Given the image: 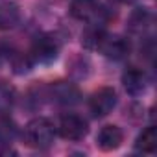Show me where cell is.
<instances>
[{"label":"cell","mask_w":157,"mask_h":157,"mask_svg":"<svg viewBox=\"0 0 157 157\" xmlns=\"http://www.w3.org/2000/svg\"><path fill=\"white\" fill-rule=\"evenodd\" d=\"M57 131L67 140H82L87 135L89 128H87V120L83 117L76 115V113H67L61 117Z\"/></svg>","instance_id":"4"},{"label":"cell","mask_w":157,"mask_h":157,"mask_svg":"<svg viewBox=\"0 0 157 157\" xmlns=\"http://www.w3.org/2000/svg\"><path fill=\"white\" fill-rule=\"evenodd\" d=\"M22 139L26 142V146L35 148V150H46L54 144L56 139V128L48 118L37 117L33 120H30L22 131Z\"/></svg>","instance_id":"1"},{"label":"cell","mask_w":157,"mask_h":157,"mask_svg":"<svg viewBox=\"0 0 157 157\" xmlns=\"http://www.w3.org/2000/svg\"><path fill=\"white\" fill-rule=\"evenodd\" d=\"M157 148V129L155 126H148L135 139V150L140 153H153Z\"/></svg>","instance_id":"12"},{"label":"cell","mask_w":157,"mask_h":157,"mask_svg":"<svg viewBox=\"0 0 157 157\" xmlns=\"http://www.w3.org/2000/svg\"><path fill=\"white\" fill-rule=\"evenodd\" d=\"M17 135H19L17 124L8 115L0 117V150H2V148H10L15 142Z\"/></svg>","instance_id":"13"},{"label":"cell","mask_w":157,"mask_h":157,"mask_svg":"<svg viewBox=\"0 0 157 157\" xmlns=\"http://www.w3.org/2000/svg\"><path fill=\"white\" fill-rule=\"evenodd\" d=\"M126 2H133V0H126Z\"/></svg>","instance_id":"15"},{"label":"cell","mask_w":157,"mask_h":157,"mask_svg":"<svg viewBox=\"0 0 157 157\" xmlns=\"http://www.w3.org/2000/svg\"><path fill=\"white\" fill-rule=\"evenodd\" d=\"M122 83H124V87L129 94L137 96L146 87V74H144V70H140L137 67H129L122 74Z\"/></svg>","instance_id":"10"},{"label":"cell","mask_w":157,"mask_h":157,"mask_svg":"<svg viewBox=\"0 0 157 157\" xmlns=\"http://www.w3.org/2000/svg\"><path fill=\"white\" fill-rule=\"evenodd\" d=\"M70 15L76 21H82L87 24H102L105 10L100 4V0H72Z\"/></svg>","instance_id":"2"},{"label":"cell","mask_w":157,"mask_h":157,"mask_svg":"<svg viewBox=\"0 0 157 157\" xmlns=\"http://www.w3.org/2000/svg\"><path fill=\"white\" fill-rule=\"evenodd\" d=\"M151 22H153V17H151L150 10H148V8H137V10L129 15L128 30H129L133 35H144V33L151 28Z\"/></svg>","instance_id":"9"},{"label":"cell","mask_w":157,"mask_h":157,"mask_svg":"<svg viewBox=\"0 0 157 157\" xmlns=\"http://www.w3.org/2000/svg\"><path fill=\"white\" fill-rule=\"evenodd\" d=\"M122 140H124V133L115 124L104 126L98 131V135H96V144H98V148L102 151H113V150H117L122 144Z\"/></svg>","instance_id":"8"},{"label":"cell","mask_w":157,"mask_h":157,"mask_svg":"<svg viewBox=\"0 0 157 157\" xmlns=\"http://www.w3.org/2000/svg\"><path fill=\"white\" fill-rule=\"evenodd\" d=\"M117 107V93L113 87H100L89 98V109L94 117H107Z\"/></svg>","instance_id":"5"},{"label":"cell","mask_w":157,"mask_h":157,"mask_svg":"<svg viewBox=\"0 0 157 157\" xmlns=\"http://www.w3.org/2000/svg\"><path fill=\"white\" fill-rule=\"evenodd\" d=\"M17 100L15 87L10 83H0V117L10 115Z\"/></svg>","instance_id":"14"},{"label":"cell","mask_w":157,"mask_h":157,"mask_svg":"<svg viewBox=\"0 0 157 157\" xmlns=\"http://www.w3.org/2000/svg\"><path fill=\"white\" fill-rule=\"evenodd\" d=\"M21 22V8L13 2L0 4V30H13Z\"/></svg>","instance_id":"11"},{"label":"cell","mask_w":157,"mask_h":157,"mask_svg":"<svg viewBox=\"0 0 157 157\" xmlns=\"http://www.w3.org/2000/svg\"><path fill=\"white\" fill-rule=\"evenodd\" d=\"M59 50L61 44L54 35H41L33 41L28 57L32 63H50L59 56Z\"/></svg>","instance_id":"3"},{"label":"cell","mask_w":157,"mask_h":157,"mask_svg":"<svg viewBox=\"0 0 157 157\" xmlns=\"http://www.w3.org/2000/svg\"><path fill=\"white\" fill-rule=\"evenodd\" d=\"M96 50H100L105 57L118 61V59L128 57V54H129V50H131V44H129L128 39H124V37H120V35H109V33L105 32L104 37L100 39Z\"/></svg>","instance_id":"6"},{"label":"cell","mask_w":157,"mask_h":157,"mask_svg":"<svg viewBox=\"0 0 157 157\" xmlns=\"http://www.w3.org/2000/svg\"><path fill=\"white\" fill-rule=\"evenodd\" d=\"M50 96L54 102L61 105H74L80 102V91L70 82H56L50 85Z\"/></svg>","instance_id":"7"}]
</instances>
